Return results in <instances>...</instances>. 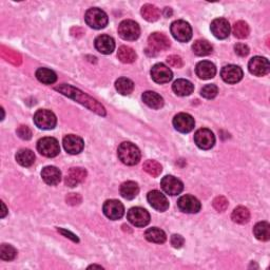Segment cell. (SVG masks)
Here are the masks:
<instances>
[{"label":"cell","mask_w":270,"mask_h":270,"mask_svg":"<svg viewBox=\"0 0 270 270\" xmlns=\"http://www.w3.org/2000/svg\"><path fill=\"white\" fill-rule=\"evenodd\" d=\"M54 89L58 91L59 93L72 98V100H74L75 101H77L79 103H82L83 106L88 108L89 110H91V111L95 112L96 114L101 115V116L106 115V110H105V108H103L102 105H101L100 102L95 101L94 98H92L89 95L84 93V92L79 89H76L74 87H72V85L67 84L56 85Z\"/></svg>","instance_id":"1"},{"label":"cell","mask_w":270,"mask_h":270,"mask_svg":"<svg viewBox=\"0 0 270 270\" xmlns=\"http://www.w3.org/2000/svg\"><path fill=\"white\" fill-rule=\"evenodd\" d=\"M118 154L120 161L125 165L134 166L140 161V151L132 143H122L118 147Z\"/></svg>","instance_id":"2"},{"label":"cell","mask_w":270,"mask_h":270,"mask_svg":"<svg viewBox=\"0 0 270 270\" xmlns=\"http://www.w3.org/2000/svg\"><path fill=\"white\" fill-rule=\"evenodd\" d=\"M84 20L89 27L96 30H101L106 28L109 18L108 15L102 10L98 8H92L88 10L87 13H85Z\"/></svg>","instance_id":"3"},{"label":"cell","mask_w":270,"mask_h":270,"mask_svg":"<svg viewBox=\"0 0 270 270\" xmlns=\"http://www.w3.org/2000/svg\"><path fill=\"white\" fill-rule=\"evenodd\" d=\"M34 122L42 130H51L56 126V116L50 110H38L34 115Z\"/></svg>","instance_id":"4"},{"label":"cell","mask_w":270,"mask_h":270,"mask_svg":"<svg viewBox=\"0 0 270 270\" xmlns=\"http://www.w3.org/2000/svg\"><path fill=\"white\" fill-rule=\"evenodd\" d=\"M171 34L181 42H187L192 37V29L185 20H176L171 24Z\"/></svg>","instance_id":"5"},{"label":"cell","mask_w":270,"mask_h":270,"mask_svg":"<svg viewBox=\"0 0 270 270\" xmlns=\"http://www.w3.org/2000/svg\"><path fill=\"white\" fill-rule=\"evenodd\" d=\"M37 150L41 155L46 157H55L59 154L60 147L56 138L44 137L38 140Z\"/></svg>","instance_id":"6"},{"label":"cell","mask_w":270,"mask_h":270,"mask_svg":"<svg viewBox=\"0 0 270 270\" xmlns=\"http://www.w3.org/2000/svg\"><path fill=\"white\" fill-rule=\"evenodd\" d=\"M118 34L122 39L133 41L139 37L140 29L138 24L133 20H124L118 26Z\"/></svg>","instance_id":"7"},{"label":"cell","mask_w":270,"mask_h":270,"mask_svg":"<svg viewBox=\"0 0 270 270\" xmlns=\"http://www.w3.org/2000/svg\"><path fill=\"white\" fill-rule=\"evenodd\" d=\"M194 142L199 148L202 150H209L216 144V137L209 129L202 128L195 132Z\"/></svg>","instance_id":"8"},{"label":"cell","mask_w":270,"mask_h":270,"mask_svg":"<svg viewBox=\"0 0 270 270\" xmlns=\"http://www.w3.org/2000/svg\"><path fill=\"white\" fill-rule=\"evenodd\" d=\"M127 218L132 225L136 227H145L150 223V214L144 208L134 207L128 211Z\"/></svg>","instance_id":"9"},{"label":"cell","mask_w":270,"mask_h":270,"mask_svg":"<svg viewBox=\"0 0 270 270\" xmlns=\"http://www.w3.org/2000/svg\"><path fill=\"white\" fill-rule=\"evenodd\" d=\"M248 69L251 74L255 76H264L269 73L270 65L265 57L255 56L251 58L248 64Z\"/></svg>","instance_id":"10"},{"label":"cell","mask_w":270,"mask_h":270,"mask_svg":"<svg viewBox=\"0 0 270 270\" xmlns=\"http://www.w3.org/2000/svg\"><path fill=\"white\" fill-rule=\"evenodd\" d=\"M103 213L110 219H119L125 213L124 205L118 200H109L103 204Z\"/></svg>","instance_id":"11"},{"label":"cell","mask_w":270,"mask_h":270,"mask_svg":"<svg viewBox=\"0 0 270 270\" xmlns=\"http://www.w3.org/2000/svg\"><path fill=\"white\" fill-rule=\"evenodd\" d=\"M151 77L157 84H167L173 77L170 68L164 64H156L151 69Z\"/></svg>","instance_id":"12"},{"label":"cell","mask_w":270,"mask_h":270,"mask_svg":"<svg viewBox=\"0 0 270 270\" xmlns=\"http://www.w3.org/2000/svg\"><path fill=\"white\" fill-rule=\"evenodd\" d=\"M195 125L194 118L188 113H180L173 118V126L175 130L181 133H189L193 130Z\"/></svg>","instance_id":"13"},{"label":"cell","mask_w":270,"mask_h":270,"mask_svg":"<svg viewBox=\"0 0 270 270\" xmlns=\"http://www.w3.org/2000/svg\"><path fill=\"white\" fill-rule=\"evenodd\" d=\"M161 186L164 191L169 195H177L184 190L183 183L172 175H166L163 177Z\"/></svg>","instance_id":"14"},{"label":"cell","mask_w":270,"mask_h":270,"mask_svg":"<svg viewBox=\"0 0 270 270\" xmlns=\"http://www.w3.org/2000/svg\"><path fill=\"white\" fill-rule=\"evenodd\" d=\"M177 207L184 213H198L201 210V202L192 195H184L177 201Z\"/></svg>","instance_id":"15"},{"label":"cell","mask_w":270,"mask_h":270,"mask_svg":"<svg viewBox=\"0 0 270 270\" xmlns=\"http://www.w3.org/2000/svg\"><path fill=\"white\" fill-rule=\"evenodd\" d=\"M220 76L227 84H236L243 78V70L238 66L228 65L220 71Z\"/></svg>","instance_id":"16"},{"label":"cell","mask_w":270,"mask_h":270,"mask_svg":"<svg viewBox=\"0 0 270 270\" xmlns=\"http://www.w3.org/2000/svg\"><path fill=\"white\" fill-rule=\"evenodd\" d=\"M147 200H148L149 204L157 211L164 212L169 208V202L167 198H166L165 194H163L161 191H157V190L150 191L148 196H147Z\"/></svg>","instance_id":"17"},{"label":"cell","mask_w":270,"mask_h":270,"mask_svg":"<svg viewBox=\"0 0 270 270\" xmlns=\"http://www.w3.org/2000/svg\"><path fill=\"white\" fill-rule=\"evenodd\" d=\"M211 32L219 39H225L230 34V24L225 18H218L211 22Z\"/></svg>","instance_id":"18"},{"label":"cell","mask_w":270,"mask_h":270,"mask_svg":"<svg viewBox=\"0 0 270 270\" xmlns=\"http://www.w3.org/2000/svg\"><path fill=\"white\" fill-rule=\"evenodd\" d=\"M63 144L65 147V150L68 153H70V154H78V153L83 151L84 146L83 138L73 134L67 135L64 138Z\"/></svg>","instance_id":"19"},{"label":"cell","mask_w":270,"mask_h":270,"mask_svg":"<svg viewBox=\"0 0 270 270\" xmlns=\"http://www.w3.org/2000/svg\"><path fill=\"white\" fill-rule=\"evenodd\" d=\"M87 177V171L83 168H71L66 175V185L69 187H76L82 184Z\"/></svg>","instance_id":"20"},{"label":"cell","mask_w":270,"mask_h":270,"mask_svg":"<svg viewBox=\"0 0 270 270\" xmlns=\"http://www.w3.org/2000/svg\"><path fill=\"white\" fill-rule=\"evenodd\" d=\"M149 47L153 51H165L170 47V40L162 33H153L149 36Z\"/></svg>","instance_id":"21"},{"label":"cell","mask_w":270,"mask_h":270,"mask_svg":"<svg viewBox=\"0 0 270 270\" xmlns=\"http://www.w3.org/2000/svg\"><path fill=\"white\" fill-rule=\"evenodd\" d=\"M195 73L201 79H210L217 74V68L211 61L202 60L195 67Z\"/></svg>","instance_id":"22"},{"label":"cell","mask_w":270,"mask_h":270,"mask_svg":"<svg viewBox=\"0 0 270 270\" xmlns=\"http://www.w3.org/2000/svg\"><path fill=\"white\" fill-rule=\"evenodd\" d=\"M95 48L101 54H111L115 49V42L109 35H101L95 39Z\"/></svg>","instance_id":"23"},{"label":"cell","mask_w":270,"mask_h":270,"mask_svg":"<svg viewBox=\"0 0 270 270\" xmlns=\"http://www.w3.org/2000/svg\"><path fill=\"white\" fill-rule=\"evenodd\" d=\"M41 177H42V180L45 181V183L48 184V185L55 186V185H57V184H59V182L61 180V172L56 167H53V166H48V167L42 169Z\"/></svg>","instance_id":"24"},{"label":"cell","mask_w":270,"mask_h":270,"mask_svg":"<svg viewBox=\"0 0 270 270\" xmlns=\"http://www.w3.org/2000/svg\"><path fill=\"white\" fill-rule=\"evenodd\" d=\"M172 90L176 95L188 96L194 91V85L187 79H177L172 84Z\"/></svg>","instance_id":"25"},{"label":"cell","mask_w":270,"mask_h":270,"mask_svg":"<svg viewBox=\"0 0 270 270\" xmlns=\"http://www.w3.org/2000/svg\"><path fill=\"white\" fill-rule=\"evenodd\" d=\"M143 101L152 109H161L164 106L163 97L153 91H147L142 96Z\"/></svg>","instance_id":"26"},{"label":"cell","mask_w":270,"mask_h":270,"mask_svg":"<svg viewBox=\"0 0 270 270\" xmlns=\"http://www.w3.org/2000/svg\"><path fill=\"white\" fill-rule=\"evenodd\" d=\"M119 191L124 199L133 200L137 196V194L139 192V188L136 183L130 181V182H126L124 184H121Z\"/></svg>","instance_id":"27"},{"label":"cell","mask_w":270,"mask_h":270,"mask_svg":"<svg viewBox=\"0 0 270 270\" xmlns=\"http://www.w3.org/2000/svg\"><path fill=\"white\" fill-rule=\"evenodd\" d=\"M16 161L22 167H30L35 162V154L29 149H21L16 153Z\"/></svg>","instance_id":"28"},{"label":"cell","mask_w":270,"mask_h":270,"mask_svg":"<svg viewBox=\"0 0 270 270\" xmlns=\"http://www.w3.org/2000/svg\"><path fill=\"white\" fill-rule=\"evenodd\" d=\"M36 77H37L40 83L45 84H52L57 81V76L55 74V72L50 69H47V68H39L36 71Z\"/></svg>","instance_id":"29"},{"label":"cell","mask_w":270,"mask_h":270,"mask_svg":"<svg viewBox=\"0 0 270 270\" xmlns=\"http://www.w3.org/2000/svg\"><path fill=\"white\" fill-rule=\"evenodd\" d=\"M118 59L124 64H132L136 60V53L132 48L122 46L118 49Z\"/></svg>","instance_id":"30"},{"label":"cell","mask_w":270,"mask_h":270,"mask_svg":"<svg viewBox=\"0 0 270 270\" xmlns=\"http://www.w3.org/2000/svg\"><path fill=\"white\" fill-rule=\"evenodd\" d=\"M145 236L147 240L152 243H156V244H163L167 240V236H166V233L158 228H150L146 231Z\"/></svg>","instance_id":"31"},{"label":"cell","mask_w":270,"mask_h":270,"mask_svg":"<svg viewBox=\"0 0 270 270\" xmlns=\"http://www.w3.org/2000/svg\"><path fill=\"white\" fill-rule=\"evenodd\" d=\"M253 233L257 240L268 241L270 238V225L267 222L257 223L253 228Z\"/></svg>","instance_id":"32"},{"label":"cell","mask_w":270,"mask_h":270,"mask_svg":"<svg viewBox=\"0 0 270 270\" xmlns=\"http://www.w3.org/2000/svg\"><path fill=\"white\" fill-rule=\"evenodd\" d=\"M115 88L118 91V93H120L122 95H129L132 93V91L134 89V84L131 79L126 78V77H121L116 81Z\"/></svg>","instance_id":"33"},{"label":"cell","mask_w":270,"mask_h":270,"mask_svg":"<svg viewBox=\"0 0 270 270\" xmlns=\"http://www.w3.org/2000/svg\"><path fill=\"white\" fill-rule=\"evenodd\" d=\"M231 219L235 223L245 224L247 223L250 219V212L247 208H245L243 206L236 207L231 214Z\"/></svg>","instance_id":"34"},{"label":"cell","mask_w":270,"mask_h":270,"mask_svg":"<svg viewBox=\"0 0 270 270\" xmlns=\"http://www.w3.org/2000/svg\"><path fill=\"white\" fill-rule=\"evenodd\" d=\"M192 50L198 56H207L211 54L213 48L207 40H196L192 46Z\"/></svg>","instance_id":"35"},{"label":"cell","mask_w":270,"mask_h":270,"mask_svg":"<svg viewBox=\"0 0 270 270\" xmlns=\"http://www.w3.org/2000/svg\"><path fill=\"white\" fill-rule=\"evenodd\" d=\"M142 16L145 18L147 21L154 22L158 20V18L161 17V12L152 4H145L142 8Z\"/></svg>","instance_id":"36"},{"label":"cell","mask_w":270,"mask_h":270,"mask_svg":"<svg viewBox=\"0 0 270 270\" xmlns=\"http://www.w3.org/2000/svg\"><path fill=\"white\" fill-rule=\"evenodd\" d=\"M249 27L248 24L245 22V21H237L235 23V26H233L232 29V32L235 34V36L236 38H240V39H244L248 37L249 35Z\"/></svg>","instance_id":"37"},{"label":"cell","mask_w":270,"mask_h":270,"mask_svg":"<svg viewBox=\"0 0 270 270\" xmlns=\"http://www.w3.org/2000/svg\"><path fill=\"white\" fill-rule=\"evenodd\" d=\"M143 168L147 173L150 174L153 177H157L159 174L162 173V171H163L161 164L157 163L156 161H147V162H145Z\"/></svg>","instance_id":"38"},{"label":"cell","mask_w":270,"mask_h":270,"mask_svg":"<svg viewBox=\"0 0 270 270\" xmlns=\"http://www.w3.org/2000/svg\"><path fill=\"white\" fill-rule=\"evenodd\" d=\"M17 255L16 249L8 244H2L0 247V257L3 261H12L14 260Z\"/></svg>","instance_id":"39"},{"label":"cell","mask_w":270,"mask_h":270,"mask_svg":"<svg viewBox=\"0 0 270 270\" xmlns=\"http://www.w3.org/2000/svg\"><path fill=\"white\" fill-rule=\"evenodd\" d=\"M219 93V89L216 84H207L201 90V95L207 98V100H212Z\"/></svg>","instance_id":"40"},{"label":"cell","mask_w":270,"mask_h":270,"mask_svg":"<svg viewBox=\"0 0 270 270\" xmlns=\"http://www.w3.org/2000/svg\"><path fill=\"white\" fill-rule=\"evenodd\" d=\"M213 207L219 212H223L228 208V200L225 196H218L213 201Z\"/></svg>","instance_id":"41"},{"label":"cell","mask_w":270,"mask_h":270,"mask_svg":"<svg viewBox=\"0 0 270 270\" xmlns=\"http://www.w3.org/2000/svg\"><path fill=\"white\" fill-rule=\"evenodd\" d=\"M17 134L18 136L24 140H29L32 137V131L28 126H20L17 129Z\"/></svg>","instance_id":"42"},{"label":"cell","mask_w":270,"mask_h":270,"mask_svg":"<svg viewBox=\"0 0 270 270\" xmlns=\"http://www.w3.org/2000/svg\"><path fill=\"white\" fill-rule=\"evenodd\" d=\"M167 63L170 67L173 68H182L183 67V59L177 56V55H171L167 58Z\"/></svg>","instance_id":"43"},{"label":"cell","mask_w":270,"mask_h":270,"mask_svg":"<svg viewBox=\"0 0 270 270\" xmlns=\"http://www.w3.org/2000/svg\"><path fill=\"white\" fill-rule=\"evenodd\" d=\"M235 51L238 56L245 57L249 54V48H248V46L244 45V44H237L235 46Z\"/></svg>","instance_id":"44"},{"label":"cell","mask_w":270,"mask_h":270,"mask_svg":"<svg viewBox=\"0 0 270 270\" xmlns=\"http://www.w3.org/2000/svg\"><path fill=\"white\" fill-rule=\"evenodd\" d=\"M66 200H67L68 204L75 206L82 202V196L77 193H70V194H68Z\"/></svg>","instance_id":"45"},{"label":"cell","mask_w":270,"mask_h":270,"mask_svg":"<svg viewBox=\"0 0 270 270\" xmlns=\"http://www.w3.org/2000/svg\"><path fill=\"white\" fill-rule=\"evenodd\" d=\"M184 243H185V240H184V237L180 235H173L171 236V245L174 248H181L183 247Z\"/></svg>","instance_id":"46"},{"label":"cell","mask_w":270,"mask_h":270,"mask_svg":"<svg viewBox=\"0 0 270 270\" xmlns=\"http://www.w3.org/2000/svg\"><path fill=\"white\" fill-rule=\"evenodd\" d=\"M58 231L61 233V235L65 236L66 237H69L70 240H72L73 242H75V243H78V242H79L78 237L74 235V233H72V232L68 231V230H66V229H60V228L58 229Z\"/></svg>","instance_id":"47"},{"label":"cell","mask_w":270,"mask_h":270,"mask_svg":"<svg viewBox=\"0 0 270 270\" xmlns=\"http://www.w3.org/2000/svg\"><path fill=\"white\" fill-rule=\"evenodd\" d=\"M171 15H172V11H171L170 8H166L165 9V16L166 17H169Z\"/></svg>","instance_id":"48"},{"label":"cell","mask_w":270,"mask_h":270,"mask_svg":"<svg viewBox=\"0 0 270 270\" xmlns=\"http://www.w3.org/2000/svg\"><path fill=\"white\" fill-rule=\"evenodd\" d=\"M1 206H2V213H1V218H4L5 216H7V213H8V211H7V207H5V205L3 204H1Z\"/></svg>","instance_id":"49"},{"label":"cell","mask_w":270,"mask_h":270,"mask_svg":"<svg viewBox=\"0 0 270 270\" xmlns=\"http://www.w3.org/2000/svg\"><path fill=\"white\" fill-rule=\"evenodd\" d=\"M89 268H100V269H102L101 266H97V265H92V266H90Z\"/></svg>","instance_id":"50"}]
</instances>
